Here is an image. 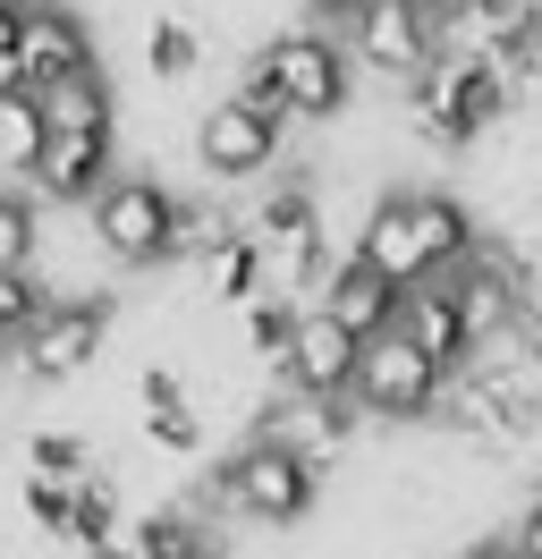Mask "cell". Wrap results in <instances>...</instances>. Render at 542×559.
<instances>
[{
    "instance_id": "obj_7",
    "label": "cell",
    "mask_w": 542,
    "mask_h": 559,
    "mask_svg": "<svg viewBox=\"0 0 542 559\" xmlns=\"http://www.w3.org/2000/svg\"><path fill=\"white\" fill-rule=\"evenodd\" d=\"M356 263H373V272H381V280H399V288H424V280H440L433 221H424V187H390V195L365 212Z\"/></svg>"
},
{
    "instance_id": "obj_26",
    "label": "cell",
    "mask_w": 542,
    "mask_h": 559,
    "mask_svg": "<svg viewBox=\"0 0 542 559\" xmlns=\"http://www.w3.org/2000/svg\"><path fill=\"white\" fill-rule=\"evenodd\" d=\"M68 534H94V543L119 534V491L102 484V475H85V484L68 491Z\"/></svg>"
},
{
    "instance_id": "obj_2",
    "label": "cell",
    "mask_w": 542,
    "mask_h": 559,
    "mask_svg": "<svg viewBox=\"0 0 542 559\" xmlns=\"http://www.w3.org/2000/svg\"><path fill=\"white\" fill-rule=\"evenodd\" d=\"M246 238L263 246V272H271V297H297L314 306L322 297V280H331V254H322V221H314V187L305 178H280L255 221H246Z\"/></svg>"
},
{
    "instance_id": "obj_10",
    "label": "cell",
    "mask_w": 542,
    "mask_h": 559,
    "mask_svg": "<svg viewBox=\"0 0 542 559\" xmlns=\"http://www.w3.org/2000/svg\"><path fill=\"white\" fill-rule=\"evenodd\" d=\"M356 399H271L263 416H255V432L246 441H271V450H288V457H305L314 475L331 466L339 450H347V432H356Z\"/></svg>"
},
{
    "instance_id": "obj_28",
    "label": "cell",
    "mask_w": 542,
    "mask_h": 559,
    "mask_svg": "<svg viewBox=\"0 0 542 559\" xmlns=\"http://www.w3.org/2000/svg\"><path fill=\"white\" fill-rule=\"evenodd\" d=\"M26 518L43 525V534H60L68 525V491L60 484H26Z\"/></svg>"
},
{
    "instance_id": "obj_20",
    "label": "cell",
    "mask_w": 542,
    "mask_h": 559,
    "mask_svg": "<svg viewBox=\"0 0 542 559\" xmlns=\"http://www.w3.org/2000/svg\"><path fill=\"white\" fill-rule=\"evenodd\" d=\"M43 119H51V128H110V85H102V69L43 85Z\"/></svg>"
},
{
    "instance_id": "obj_18",
    "label": "cell",
    "mask_w": 542,
    "mask_h": 559,
    "mask_svg": "<svg viewBox=\"0 0 542 559\" xmlns=\"http://www.w3.org/2000/svg\"><path fill=\"white\" fill-rule=\"evenodd\" d=\"M297 331H305L297 297H255V306H246V356L271 365L280 382H288V365H297Z\"/></svg>"
},
{
    "instance_id": "obj_30",
    "label": "cell",
    "mask_w": 542,
    "mask_h": 559,
    "mask_svg": "<svg viewBox=\"0 0 542 559\" xmlns=\"http://www.w3.org/2000/svg\"><path fill=\"white\" fill-rule=\"evenodd\" d=\"M458 559H526V551H517L508 534H483V543H467V551H458Z\"/></svg>"
},
{
    "instance_id": "obj_13",
    "label": "cell",
    "mask_w": 542,
    "mask_h": 559,
    "mask_svg": "<svg viewBox=\"0 0 542 559\" xmlns=\"http://www.w3.org/2000/svg\"><path fill=\"white\" fill-rule=\"evenodd\" d=\"M314 306H322L331 322H347L356 340H390V331H399V314H406V288L347 254V263H331V280H322V297H314Z\"/></svg>"
},
{
    "instance_id": "obj_19",
    "label": "cell",
    "mask_w": 542,
    "mask_h": 559,
    "mask_svg": "<svg viewBox=\"0 0 542 559\" xmlns=\"http://www.w3.org/2000/svg\"><path fill=\"white\" fill-rule=\"evenodd\" d=\"M43 144H51V119H43V94H0V170H43Z\"/></svg>"
},
{
    "instance_id": "obj_6",
    "label": "cell",
    "mask_w": 542,
    "mask_h": 559,
    "mask_svg": "<svg viewBox=\"0 0 542 559\" xmlns=\"http://www.w3.org/2000/svg\"><path fill=\"white\" fill-rule=\"evenodd\" d=\"M271 76H280V103H288V119H339L347 110V94H356V69H347V51H339L331 35H271L263 43Z\"/></svg>"
},
{
    "instance_id": "obj_17",
    "label": "cell",
    "mask_w": 542,
    "mask_h": 559,
    "mask_svg": "<svg viewBox=\"0 0 542 559\" xmlns=\"http://www.w3.org/2000/svg\"><path fill=\"white\" fill-rule=\"evenodd\" d=\"M136 416H144V432H153L162 450H178V457H187V450L203 441L196 399H187V382H178L169 365H144V373H136Z\"/></svg>"
},
{
    "instance_id": "obj_34",
    "label": "cell",
    "mask_w": 542,
    "mask_h": 559,
    "mask_svg": "<svg viewBox=\"0 0 542 559\" xmlns=\"http://www.w3.org/2000/svg\"><path fill=\"white\" fill-rule=\"evenodd\" d=\"M162 559H212V551H203L196 534H187V543H178V551H162Z\"/></svg>"
},
{
    "instance_id": "obj_31",
    "label": "cell",
    "mask_w": 542,
    "mask_h": 559,
    "mask_svg": "<svg viewBox=\"0 0 542 559\" xmlns=\"http://www.w3.org/2000/svg\"><path fill=\"white\" fill-rule=\"evenodd\" d=\"M474 9H483V0H424V17H433V26H458V17H474Z\"/></svg>"
},
{
    "instance_id": "obj_27",
    "label": "cell",
    "mask_w": 542,
    "mask_h": 559,
    "mask_svg": "<svg viewBox=\"0 0 542 559\" xmlns=\"http://www.w3.org/2000/svg\"><path fill=\"white\" fill-rule=\"evenodd\" d=\"M144 51H153V76H187V69H196V60H203V35H196V26H187V17H162Z\"/></svg>"
},
{
    "instance_id": "obj_15",
    "label": "cell",
    "mask_w": 542,
    "mask_h": 559,
    "mask_svg": "<svg viewBox=\"0 0 542 559\" xmlns=\"http://www.w3.org/2000/svg\"><path fill=\"white\" fill-rule=\"evenodd\" d=\"M85 69H94L85 17H76L68 0H26V76H34V94L60 85V76H85Z\"/></svg>"
},
{
    "instance_id": "obj_32",
    "label": "cell",
    "mask_w": 542,
    "mask_h": 559,
    "mask_svg": "<svg viewBox=\"0 0 542 559\" xmlns=\"http://www.w3.org/2000/svg\"><path fill=\"white\" fill-rule=\"evenodd\" d=\"M517 356H526V365H534V373H542V314L526 322V331H517Z\"/></svg>"
},
{
    "instance_id": "obj_21",
    "label": "cell",
    "mask_w": 542,
    "mask_h": 559,
    "mask_svg": "<svg viewBox=\"0 0 542 559\" xmlns=\"http://www.w3.org/2000/svg\"><path fill=\"white\" fill-rule=\"evenodd\" d=\"M246 238V221H237L229 204H212V195H178V254H221V246Z\"/></svg>"
},
{
    "instance_id": "obj_14",
    "label": "cell",
    "mask_w": 542,
    "mask_h": 559,
    "mask_svg": "<svg viewBox=\"0 0 542 559\" xmlns=\"http://www.w3.org/2000/svg\"><path fill=\"white\" fill-rule=\"evenodd\" d=\"M399 331H406V348H424L440 373H467L474 356H483V348H474V331H467V306H458V288H449V280H424V288H406Z\"/></svg>"
},
{
    "instance_id": "obj_25",
    "label": "cell",
    "mask_w": 542,
    "mask_h": 559,
    "mask_svg": "<svg viewBox=\"0 0 542 559\" xmlns=\"http://www.w3.org/2000/svg\"><path fill=\"white\" fill-rule=\"evenodd\" d=\"M34 238H43L34 195H9V187H0V272H34Z\"/></svg>"
},
{
    "instance_id": "obj_33",
    "label": "cell",
    "mask_w": 542,
    "mask_h": 559,
    "mask_svg": "<svg viewBox=\"0 0 542 559\" xmlns=\"http://www.w3.org/2000/svg\"><path fill=\"white\" fill-rule=\"evenodd\" d=\"M314 9H322V17H339V26H356V9H365V0H314Z\"/></svg>"
},
{
    "instance_id": "obj_22",
    "label": "cell",
    "mask_w": 542,
    "mask_h": 559,
    "mask_svg": "<svg viewBox=\"0 0 542 559\" xmlns=\"http://www.w3.org/2000/svg\"><path fill=\"white\" fill-rule=\"evenodd\" d=\"M203 297H237V306H255V297H271V272H263V246L237 238L212 254V272H203Z\"/></svg>"
},
{
    "instance_id": "obj_4",
    "label": "cell",
    "mask_w": 542,
    "mask_h": 559,
    "mask_svg": "<svg viewBox=\"0 0 542 559\" xmlns=\"http://www.w3.org/2000/svg\"><path fill=\"white\" fill-rule=\"evenodd\" d=\"M314 466L288 450H271V441H246L237 457H221V475H212V500L221 509H237V518L255 525H297L305 509H314Z\"/></svg>"
},
{
    "instance_id": "obj_9",
    "label": "cell",
    "mask_w": 542,
    "mask_h": 559,
    "mask_svg": "<svg viewBox=\"0 0 542 559\" xmlns=\"http://www.w3.org/2000/svg\"><path fill=\"white\" fill-rule=\"evenodd\" d=\"M288 153V119H271V110H255V103H212L196 119V162L212 178H263L271 162Z\"/></svg>"
},
{
    "instance_id": "obj_1",
    "label": "cell",
    "mask_w": 542,
    "mask_h": 559,
    "mask_svg": "<svg viewBox=\"0 0 542 559\" xmlns=\"http://www.w3.org/2000/svg\"><path fill=\"white\" fill-rule=\"evenodd\" d=\"M517 103V76L492 69V60H467V51H440L433 69L406 85V110L433 144H474L483 128H500V110Z\"/></svg>"
},
{
    "instance_id": "obj_3",
    "label": "cell",
    "mask_w": 542,
    "mask_h": 559,
    "mask_svg": "<svg viewBox=\"0 0 542 559\" xmlns=\"http://www.w3.org/2000/svg\"><path fill=\"white\" fill-rule=\"evenodd\" d=\"M85 212H94V238H102L110 263H128V272H162V263H178V195H169L162 178L119 170Z\"/></svg>"
},
{
    "instance_id": "obj_23",
    "label": "cell",
    "mask_w": 542,
    "mask_h": 559,
    "mask_svg": "<svg viewBox=\"0 0 542 559\" xmlns=\"http://www.w3.org/2000/svg\"><path fill=\"white\" fill-rule=\"evenodd\" d=\"M26 475H34V484L76 491L94 466H85V441H76V432H34V441H26Z\"/></svg>"
},
{
    "instance_id": "obj_8",
    "label": "cell",
    "mask_w": 542,
    "mask_h": 559,
    "mask_svg": "<svg viewBox=\"0 0 542 559\" xmlns=\"http://www.w3.org/2000/svg\"><path fill=\"white\" fill-rule=\"evenodd\" d=\"M347 60H365V69L390 76V85H415V76L440 60L424 0H365L356 26H347Z\"/></svg>"
},
{
    "instance_id": "obj_29",
    "label": "cell",
    "mask_w": 542,
    "mask_h": 559,
    "mask_svg": "<svg viewBox=\"0 0 542 559\" xmlns=\"http://www.w3.org/2000/svg\"><path fill=\"white\" fill-rule=\"evenodd\" d=\"M517 551L542 559V491H534V509H526V525H517Z\"/></svg>"
},
{
    "instance_id": "obj_12",
    "label": "cell",
    "mask_w": 542,
    "mask_h": 559,
    "mask_svg": "<svg viewBox=\"0 0 542 559\" xmlns=\"http://www.w3.org/2000/svg\"><path fill=\"white\" fill-rule=\"evenodd\" d=\"M356 365H365V340H356L347 322H331L322 306H305L288 390H297V399H356Z\"/></svg>"
},
{
    "instance_id": "obj_24",
    "label": "cell",
    "mask_w": 542,
    "mask_h": 559,
    "mask_svg": "<svg viewBox=\"0 0 542 559\" xmlns=\"http://www.w3.org/2000/svg\"><path fill=\"white\" fill-rule=\"evenodd\" d=\"M43 314H51V306H43L34 272H0V348H26Z\"/></svg>"
},
{
    "instance_id": "obj_16",
    "label": "cell",
    "mask_w": 542,
    "mask_h": 559,
    "mask_svg": "<svg viewBox=\"0 0 542 559\" xmlns=\"http://www.w3.org/2000/svg\"><path fill=\"white\" fill-rule=\"evenodd\" d=\"M110 178H119V170H110V128H51L43 170H34L43 195H60V204H94Z\"/></svg>"
},
{
    "instance_id": "obj_11",
    "label": "cell",
    "mask_w": 542,
    "mask_h": 559,
    "mask_svg": "<svg viewBox=\"0 0 542 559\" xmlns=\"http://www.w3.org/2000/svg\"><path fill=\"white\" fill-rule=\"evenodd\" d=\"M110 340V306L102 297H76V306H51V314L34 322V340L17 348L26 365V382H68V373H85Z\"/></svg>"
},
{
    "instance_id": "obj_5",
    "label": "cell",
    "mask_w": 542,
    "mask_h": 559,
    "mask_svg": "<svg viewBox=\"0 0 542 559\" xmlns=\"http://www.w3.org/2000/svg\"><path fill=\"white\" fill-rule=\"evenodd\" d=\"M440 399H449V373H440L424 348H406V331L390 340H365V365H356V407L381 424H433Z\"/></svg>"
}]
</instances>
